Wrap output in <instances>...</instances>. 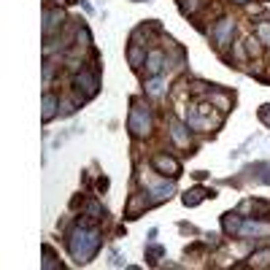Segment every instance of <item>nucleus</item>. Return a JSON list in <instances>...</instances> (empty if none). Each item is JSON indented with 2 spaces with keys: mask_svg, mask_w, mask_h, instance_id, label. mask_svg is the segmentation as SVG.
Listing matches in <instances>:
<instances>
[{
  "mask_svg": "<svg viewBox=\"0 0 270 270\" xmlns=\"http://www.w3.org/2000/svg\"><path fill=\"white\" fill-rule=\"evenodd\" d=\"M68 246H71V254H73V260H76V262H89L92 254L100 249V232H97V230L84 227V225H78L76 230H73Z\"/></svg>",
  "mask_w": 270,
  "mask_h": 270,
  "instance_id": "nucleus-1",
  "label": "nucleus"
},
{
  "mask_svg": "<svg viewBox=\"0 0 270 270\" xmlns=\"http://www.w3.org/2000/svg\"><path fill=\"white\" fill-rule=\"evenodd\" d=\"M130 130H133V135H138V138L149 135V130H152V116H149V111L141 106V100H133V111H130Z\"/></svg>",
  "mask_w": 270,
  "mask_h": 270,
  "instance_id": "nucleus-2",
  "label": "nucleus"
},
{
  "mask_svg": "<svg viewBox=\"0 0 270 270\" xmlns=\"http://www.w3.org/2000/svg\"><path fill=\"white\" fill-rule=\"evenodd\" d=\"M154 168H157V173L170 176V179H176V176L181 173V165L176 162L173 157H165V154H157V157H154Z\"/></svg>",
  "mask_w": 270,
  "mask_h": 270,
  "instance_id": "nucleus-3",
  "label": "nucleus"
},
{
  "mask_svg": "<svg viewBox=\"0 0 270 270\" xmlns=\"http://www.w3.org/2000/svg\"><path fill=\"white\" fill-rule=\"evenodd\" d=\"M76 87L84 89V97H92L97 92V76L92 71H81V73H78V78H76Z\"/></svg>",
  "mask_w": 270,
  "mask_h": 270,
  "instance_id": "nucleus-4",
  "label": "nucleus"
},
{
  "mask_svg": "<svg viewBox=\"0 0 270 270\" xmlns=\"http://www.w3.org/2000/svg\"><path fill=\"white\" fill-rule=\"evenodd\" d=\"M230 33H232V19H222V25L216 27V38H219V46H227Z\"/></svg>",
  "mask_w": 270,
  "mask_h": 270,
  "instance_id": "nucleus-5",
  "label": "nucleus"
},
{
  "mask_svg": "<svg viewBox=\"0 0 270 270\" xmlns=\"http://www.w3.org/2000/svg\"><path fill=\"white\" fill-rule=\"evenodd\" d=\"M170 127H173V130H170V133H173V141L179 143V146H187V143H189V138H187V133H184V127H181V124H179V122H173Z\"/></svg>",
  "mask_w": 270,
  "mask_h": 270,
  "instance_id": "nucleus-6",
  "label": "nucleus"
},
{
  "mask_svg": "<svg viewBox=\"0 0 270 270\" xmlns=\"http://www.w3.org/2000/svg\"><path fill=\"white\" fill-rule=\"evenodd\" d=\"M203 197H205V189H192V192L184 194V203H187V205H197Z\"/></svg>",
  "mask_w": 270,
  "mask_h": 270,
  "instance_id": "nucleus-7",
  "label": "nucleus"
},
{
  "mask_svg": "<svg viewBox=\"0 0 270 270\" xmlns=\"http://www.w3.org/2000/svg\"><path fill=\"white\" fill-rule=\"evenodd\" d=\"M159 68H162V51H154L149 57V73H159Z\"/></svg>",
  "mask_w": 270,
  "mask_h": 270,
  "instance_id": "nucleus-8",
  "label": "nucleus"
},
{
  "mask_svg": "<svg viewBox=\"0 0 270 270\" xmlns=\"http://www.w3.org/2000/svg\"><path fill=\"white\" fill-rule=\"evenodd\" d=\"M54 106H57L54 95H46V97H43V119H51V114H54Z\"/></svg>",
  "mask_w": 270,
  "mask_h": 270,
  "instance_id": "nucleus-9",
  "label": "nucleus"
},
{
  "mask_svg": "<svg viewBox=\"0 0 270 270\" xmlns=\"http://www.w3.org/2000/svg\"><path fill=\"white\" fill-rule=\"evenodd\" d=\"M257 36L262 38V43L270 46V25L268 22H260V25H257Z\"/></svg>",
  "mask_w": 270,
  "mask_h": 270,
  "instance_id": "nucleus-10",
  "label": "nucleus"
},
{
  "mask_svg": "<svg viewBox=\"0 0 270 270\" xmlns=\"http://www.w3.org/2000/svg\"><path fill=\"white\" fill-rule=\"evenodd\" d=\"M270 262V249L260 251V254H251V265H268Z\"/></svg>",
  "mask_w": 270,
  "mask_h": 270,
  "instance_id": "nucleus-11",
  "label": "nucleus"
},
{
  "mask_svg": "<svg viewBox=\"0 0 270 270\" xmlns=\"http://www.w3.org/2000/svg\"><path fill=\"white\" fill-rule=\"evenodd\" d=\"M146 89H149V95H162V89H165V84L159 81V78H152V81L146 84Z\"/></svg>",
  "mask_w": 270,
  "mask_h": 270,
  "instance_id": "nucleus-12",
  "label": "nucleus"
},
{
  "mask_svg": "<svg viewBox=\"0 0 270 270\" xmlns=\"http://www.w3.org/2000/svg\"><path fill=\"white\" fill-rule=\"evenodd\" d=\"M141 60H143V51L138 49V46H133V49H130V62H133V65H141Z\"/></svg>",
  "mask_w": 270,
  "mask_h": 270,
  "instance_id": "nucleus-13",
  "label": "nucleus"
},
{
  "mask_svg": "<svg viewBox=\"0 0 270 270\" xmlns=\"http://www.w3.org/2000/svg\"><path fill=\"white\" fill-rule=\"evenodd\" d=\"M143 205H146V200H141V197H135L133 203H130V216H133V219H135V214L143 208Z\"/></svg>",
  "mask_w": 270,
  "mask_h": 270,
  "instance_id": "nucleus-14",
  "label": "nucleus"
},
{
  "mask_svg": "<svg viewBox=\"0 0 270 270\" xmlns=\"http://www.w3.org/2000/svg\"><path fill=\"white\" fill-rule=\"evenodd\" d=\"M197 8V0H187V3H184V11H194Z\"/></svg>",
  "mask_w": 270,
  "mask_h": 270,
  "instance_id": "nucleus-15",
  "label": "nucleus"
},
{
  "mask_svg": "<svg viewBox=\"0 0 270 270\" xmlns=\"http://www.w3.org/2000/svg\"><path fill=\"white\" fill-rule=\"evenodd\" d=\"M260 116H262V119H265V122L270 124V106H265V108H262V111H260Z\"/></svg>",
  "mask_w": 270,
  "mask_h": 270,
  "instance_id": "nucleus-16",
  "label": "nucleus"
},
{
  "mask_svg": "<svg viewBox=\"0 0 270 270\" xmlns=\"http://www.w3.org/2000/svg\"><path fill=\"white\" fill-rule=\"evenodd\" d=\"M235 3H246V0H235Z\"/></svg>",
  "mask_w": 270,
  "mask_h": 270,
  "instance_id": "nucleus-17",
  "label": "nucleus"
}]
</instances>
